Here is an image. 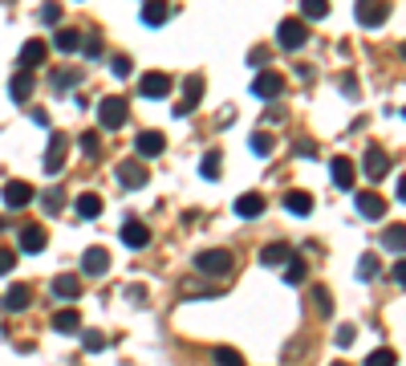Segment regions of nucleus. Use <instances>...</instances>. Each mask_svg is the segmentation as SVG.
Instances as JSON below:
<instances>
[{"mask_svg": "<svg viewBox=\"0 0 406 366\" xmlns=\"http://www.w3.org/2000/svg\"><path fill=\"white\" fill-rule=\"evenodd\" d=\"M73 212H77L81 220H97V216H102V195L81 192L77 199H73Z\"/></svg>", "mask_w": 406, "mask_h": 366, "instance_id": "17", "label": "nucleus"}, {"mask_svg": "<svg viewBox=\"0 0 406 366\" xmlns=\"http://www.w3.org/2000/svg\"><path fill=\"white\" fill-rule=\"evenodd\" d=\"M41 204H45V212H61V204H65V195L57 192V188H53V192H45L41 195Z\"/></svg>", "mask_w": 406, "mask_h": 366, "instance_id": "42", "label": "nucleus"}, {"mask_svg": "<svg viewBox=\"0 0 406 366\" xmlns=\"http://www.w3.org/2000/svg\"><path fill=\"white\" fill-rule=\"evenodd\" d=\"M354 338H358V330H354V326H337V346H350Z\"/></svg>", "mask_w": 406, "mask_h": 366, "instance_id": "46", "label": "nucleus"}, {"mask_svg": "<svg viewBox=\"0 0 406 366\" xmlns=\"http://www.w3.org/2000/svg\"><path fill=\"white\" fill-rule=\"evenodd\" d=\"M110 70H114V77H130V70H134V61H130L126 53H114V61H110Z\"/></svg>", "mask_w": 406, "mask_h": 366, "instance_id": "39", "label": "nucleus"}, {"mask_svg": "<svg viewBox=\"0 0 406 366\" xmlns=\"http://www.w3.org/2000/svg\"><path fill=\"white\" fill-rule=\"evenodd\" d=\"M53 330H57V334H77V330H81V314H77V310H61V314L53 317Z\"/></svg>", "mask_w": 406, "mask_h": 366, "instance_id": "27", "label": "nucleus"}, {"mask_svg": "<svg viewBox=\"0 0 406 366\" xmlns=\"http://www.w3.org/2000/svg\"><path fill=\"white\" fill-rule=\"evenodd\" d=\"M13 265H17V252H13V248H0V277H4Z\"/></svg>", "mask_w": 406, "mask_h": 366, "instance_id": "44", "label": "nucleus"}, {"mask_svg": "<svg viewBox=\"0 0 406 366\" xmlns=\"http://www.w3.org/2000/svg\"><path fill=\"white\" fill-rule=\"evenodd\" d=\"M354 204H358V212L366 220H378V216H386V199L378 192H358V199H354Z\"/></svg>", "mask_w": 406, "mask_h": 366, "instance_id": "12", "label": "nucleus"}, {"mask_svg": "<svg viewBox=\"0 0 406 366\" xmlns=\"http://www.w3.org/2000/svg\"><path fill=\"white\" fill-rule=\"evenodd\" d=\"M195 268H199V273L219 277V273H228V268H232V252H228V248H208V252H199V257H195Z\"/></svg>", "mask_w": 406, "mask_h": 366, "instance_id": "6", "label": "nucleus"}, {"mask_svg": "<svg viewBox=\"0 0 406 366\" xmlns=\"http://www.w3.org/2000/svg\"><path fill=\"white\" fill-rule=\"evenodd\" d=\"M41 248H45V228H41V224H24L21 228V252L37 257Z\"/></svg>", "mask_w": 406, "mask_h": 366, "instance_id": "15", "label": "nucleus"}, {"mask_svg": "<svg viewBox=\"0 0 406 366\" xmlns=\"http://www.w3.org/2000/svg\"><path fill=\"white\" fill-rule=\"evenodd\" d=\"M361 167H366V175H370V179H382L386 171H390V155H386V151H378V146H370V151H366V159H361Z\"/></svg>", "mask_w": 406, "mask_h": 366, "instance_id": "13", "label": "nucleus"}, {"mask_svg": "<svg viewBox=\"0 0 406 366\" xmlns=\"http://www.w3.org/2000/svg\"><path fill=\"white\" fill-rule=\"evenodd\" d=\"M378 273H382V265H378V257H374V252H366V257L358 261V281H374Z\"/></svg>", "mask_w": 406, "mask_h": 366, "instance_id": "32", "label": "nucleus"}, {"mask_svg": "<svg viewBox=\"0 0 406 366\" xmlns=\"http://www.w3.org/2000/svg\"><path fill=\"white\" fill-rule=\"evenodd\" d=\"M236 212H240L244 220H256V216L264 212V195H260V192H244V195L236 199Z\"/></svg>", "mask_w": 406, "mask_h": 366, "instance_id": "21", "label": "nucleus"}, {"mask_svg": "<svg viewBox=\"0 0 406 366\" xmlns=\"http://www.w3.org/2000/svg\"><path fill=\"white\" fill-rule=\"evenodd\" d=\"M41 21H45V24H57V21H61V4H57V0L41 4Z\"/></svg>", "mask_w": 406, "mask_h": 366, "instance_id": "41", "label": "nucleus"}, {"mask_svg": "<svg viewBox=\"0 0 406 366\" xmlns=\"http://www.w3.org/2000/svg\"><path fill=\"white\" fill-rule=\"evenodd\" d=\"M45 57H49L45 41H37V37H33V41H24V45H21V70H37Z\"/></svg>", "mask_w": 406, "mask_h": 366, "instance_id": "11", "label": "nucleus"}, {"mask_svg": "<svg viewBox=\"0 0 406 366\" xmlns=\"http://www.w3.org/2000/svg\"><path fill=\"white\" fill-rule=\"evenodd\" d=\"M81 342H86V350H90V354L106 350V334H102V330H86V334H81Z\"/></svg>", "mask_w": 406, "mask_h": 366, "instance_id": "38", "label": "nucleus"}, {"mask_svg": "<svg viewBox=\"0 0 406 366\" xmlns=\"http://www.w3.org/2000/svg\"><path fill=\"white\" fill-rule=\"evenodd\" d=\"M167 90H171L167 73H146L143 86H139V94H143V98H167Z\"/></svg>", "mask_w": 406, "mask_h": 366, "instance_id": "18", "label": "nucleus"}, {"mask_svg": "<svg viewBox=\"0 0 406 366\" xmlns=\"http://www.w3.org/2000/svg\"><path fill=\"white\" fill-rule=\"evenodd\" d=\"M403 57H406V41H403Z\"/></svg>", "mask_w": 406, "mask_h": 366, "instance_id": "52", "label": "nucleus"}, {"mask_svg": "<svg viewBox=\"0 0 406 366\" xmlns=\"http://www.w3.org/2000/svg\"><path fill=\"white\" fill-rule=\"evenodd\" d=\"M65 146H70V139L57 130V135H53V143H49V155H45V171H49V175H57V171L65 167Z\"/></svg>", "mask_w": 406, "mask_h": 366, "instance_id": "9", "label": "nucleus"}, {"mask_svg": "<svg viewBox=\"0 0 406 366\" xmlns=\"http://www.w3.org/2000/svg\"><path fill=\"white\" fill-rule=\"evenodd\" d=\"M33 86H37V82H33V73H29V70L17 73V77H13V86H8L13 102H29V98H33Z\"/></svg>", "mask_w": 406, "mask_h": 366, "instance_id": "24", "label": "nucleus"}, {"mask_svg": "<svg viewBox=\"0 0 406 366\" xmlns=\"http://www.w3.org/2000/svg\"><path fill=\"white\" fill-rule=\"evenodd\" d=\"M398 199H403V204H406V175H403V179H398Z\"/></svg>", "mask_w": 406, "mask_h": 366, "instance_id": "50", "label": "nucleus"}, {"mask_svg": "<svg viewBox=\"0 0 406 366\" xmlns=\"http://www.w3.org/2000/svg\"><path fill=\"white\" fill-rule=\"evenodd\" d=\"M366 366H398V354H394V350H374V354H370V358H366Z\"/></svg>", "mask_w": 406, "mask_h": 366, "instance_id": "37", "label": "nucleus"}, {"mask_svg": "<svg viewBox=\"0 0 406 366\" xmlns=\"http://www.w3.org/2000/svg\"><path fill=\"white\" fill-rule=\"evenodd\" d=\"M134 151H139V159H155V155H163V151H167V139H163L159 130H143V135H139V143H134Z\"/></svg>", "mask_w": 406, "mask_h": 366, "instance_id": "8", "label": "nucleus"}, {"mask_svg": "<svg viewBox=\"0 0 406 366\" xmlns=\"http://www.w3.org/2000/svg\"><path fill=\"white\" fill-rule=\"evenodd\" d=\"M248 61H252V66L260 70L264 61H268V49H252V53H248Z\"/></svg>", "mask_w": 406, "mask_h": 366, "instance_id": "48", "label": "nucleus"}, {"mask_svg": "<svg viewBox=\"0 0 406 366\" xmlns=\"http://www.w3.org/2000/svg\"><path fill=\"white\" fill-rule=\"evenodd\" d=\"M285 281H288V285H301V281H305V261H301V257H288Z\"/></svg>", "mask_w": 406, "mask_h": 366, "instance_id": "36", "label": "nucleus"}, {"mask_svg": "<svg viewBox=\"0 0 406 366\" xmlns=\"http://www.w3.org/2000/svg\"><path fill=\"white\" fill-rule=\"evenodd\" d=\"M403 119H406V110H403Z\"/></svg>", "mask_w": 406, "mask_h": 366, "instance_id": "54", "label": "nucleus"}, {"mask_svg": "<svg viewBox=\"0 0 406 366\" xmlns=\"http://www.w3.org/2000/svg\"><path fill=\"white\" fill-rule=\"evenodd\" d=\"M33 301V293H29V285H13V289L4 293V310H24Z\"/></svg>", "mask_w": 406, "mask_h": 366, "instance_id": "29", "label": "nucleus"}, {"mask_svg": "<svg viewBox=\"0 0 406 366\" xmlns=\"http://www.w3.org/2000/svg\"><path fill=\"white\" fill-rule=\"evenodd\" d=\"M276 41H281V49H301L305 41H309V24L297 21V17H288V21H281V29H276Z\"/></svg>", "mask_w": 406, "mask_h": 366, "instance_id": "4", "label": "nucleus"}, {"mask_svg": "<svg viewBox=\"0 0 406 366\" xmlns=\"http://www.w3.org/2000/svg\"><path fill=\"white\" fill-rule=\"evenodd\" d=\"M382 248H390V252H406V224H390V228H386Z\"/></svg>", "mask_w": 406, "mask_h": 366, "instance_id": "25", "label": "nucleus"}, {"mask_svg": "<svg viewBox=\"0 0 406 366\" xmlns=\"http://www.w3.org/2000/svg\"><path fill=\"white\" fill-rule=\"evenodd\" d=\"M252 151H256V155H272V135H268V130H256V135H252Z\"/></svg>", "mask_w": 406, "mask_h": 366, "instance_id": "40", "label": "nucleus"}, {"mask_svg": "<svg viewBox=\"0 0 406 366\" xmlns=\"http://www.w3.org/2000/svg\"><path fill=\"white\" fill-rule=\"evenodd\" d=\"M146 241H150V232H146L143 220H126L122 224V244L126 248H146Z\"/></svg>", "mask_w": 406, "mask_h": 366, "instance_id": "14", "label": "nucleus"}, {"mask_svg": "<svg viewBox=\"0 0 406 366\" xmlns=\"http://www.w3.org/2000/svg\"><path fill=\"white\" fill-rule=\"evenodd\" d=\"M53 45L61 49V53H73V49H81V33H77V29H57Z\"/></svg>", "mask_w": 406, "mask_h": 366, "instance_id": "30", "label": "nucleus"}, {"mask_svg": "<svg viewBox=\"0 0 406 366\" xmlns=\"http://www.w3.org/2000/svg\"><path fill=\"white\" fill-rule=\"evenodd\" d=\"M334 366H345V363H334Z\"/></svg>", "mask_w": 406, "mask_h": 366, "instance_id": "53", "label": "nucleus"}, {"mask_svg": "<svg viewBox=\"0 0 406 366\" xmlns=\"http://www.w3.org/2000/svg\"><path fill=\"white\" fill-rule=\"evenodd\" d=\"M106 268H110V252H106L102 244H90V248L81 252V273H86V277H102Z\"/></svg>", "mask_w": 406, "mask_h": 366, "instance_id": "7", "label": "nucleus"}, {"mask_svg": "<svg viewBox=\"0 0 406 366\" xmlns=\"http://www.w3.org/2000/svg\"><path fill=\"white\" fill-rule=\"evenodd\" d=\"M313 305H317V314L321 317H329L334 314V297H329V289H325V285H313Z\"/></svg>", "mask_w": 406, "mask_h": 366, "instance_id": "31", "label": "nucleus"}, {"mask_svg": "<svg viewBox=\"0 0 406 366\" xmlns=\"http://www.w3.org/2000/svg\"><path fill=\"white\" fill-rule=\"evenodd\" d=\"M4 204H8V208H24V204H33V188H29L24 179L4 183Z\"/></svg>", "mask_w": 406, "mask_h": 366, "instance_id": "16", "label": "nucleus"}, {"mask_svg": "<svg viewBox=\"0 0 406 366\" xmlns=\"http://www.w3.org/2000/svg\"><path fill=\"white\" fill-rule=\"evenodd\" d=\"M86 57H102V41H97V37L86 41Z\"/></svg>", "mask_w": 406, "mask_h": 366, "instance_id": "49", "label": "nucleus"}, {"mask_svg": "<svg viewBox=\"0 0 406 366\" xmlns=\"http://www.w3.org/2000/svg\"><path fill=\"white\" fill-rule=\"evenodd\" d=\"M285 208L292 212V216H309V212H313V195L309 192H288L285 195Z\"/></svg>", "mask_w": 406, "mask_h": 366, "instance_id": "28", "label": "nucleus"}, {"mask_svg": "<svg viewBox=\"0 0 406 366\" xmlns=\"http://www.w3.org/2000/svg\"><path fill=\"white\" fill-rule=\"evenodd\" d=\"M301 13H305V21H321L329 13V0H301Z\"/></svg>", "mask_w": 406, "mask_h": 366, "instance_id": "34", "label": "nucleus"}, {"mask_svg": "<svg viewBox=\"0 0 406 366\" xmlns=\"http://www.w3.org/2000/svg\"><path fill=\"white\" fill-rule=\"evenodd\" d=\"M215 366H244V354L240 350H232V346H215Z\"/></svg>", "mask_w": 406, "mask_h": 366, "instance_id": "33", "label": "nucleus"}, {"mask_svg": "<svg viewBox=\"0 0 406 366\" xmlns=\"http://www.w3.org/2000/svg\"><path fill=\"white\" fill-rule=\"evenodd\" d=\"M126 119H130V106H126V98L110 94L97 102V122H102V130H118V126H126Z\"/></svg>", "mask_w": 406, "mask_h": 366, "instance_id": "1", "label": "nucleus"}, {"mask_svg": "<svg viewBox=\"0 0 406 366\" xmlns=\"http://www.w3.org/2000/svg\"><path fill=\"white\" fill-rule=\"evenodd\" d=\"M167 17H171V4H167V0H146V4H143V24H150V29L167 24Z\"/></svg>", "mask_w": 406, "mask_h": 366, "instance_id": "19", "label": "nucleus"}, {"mask_svg": "<svg viewBox=\"0 0 406 366\" xmlns=\"http://www.w3.org/2000/svg\"><path fill=\"white\" fill-rule=\"evenodd\" d=\"M118 179H122V188H143L146 183V167L139 163V159H126V163H118Z\"/></svg>", "mask_w": 406, "mask_h": 366, "instance_id": "10", "label": "nucleus"}, {"mask_svg": "<svg viewBox=\"0 0 406 366\" xmlns=\"http://www.w3.org/2000/svg\"><path fill=\"white\" fill-rule=\"evenodd\" d=\"M288 257H292V248H288V244H281V241H276V244H264V248H260V261L268 268L288 265Z\"/></svg>", "mask_w": 406, "mask_h": 366, "instance_id": "22", "label": "nucleus"}, {"mask_svg": "<svg viewBox=\"0 0 406 366\" xmlns=\"http://www.w3.org/2000/svg\"><path fill=\"white\" fill-rule=\"evenodd\" d=\"M252 94L264 98V102L281 98V94H285V73H276V70H260L256 77H252Z\"/></svg>", "mask_w": 406, "mask_h": 366, "instance_id": "3", "label": "nucleus"}, {"mask_svg": "<svg viewBox=\"0 0 406 366\" xmlns=\"http://www.w3.org/2000/svg\"><path fill=\"white\" fill-rule=\"evenodd\" d=\"M97 146H102V143H97V135H94V130H90V135H81V151H86L90 159H97Z\"/></svg>", "mask_w": 406, "mask_h": 366, "instance_id": "43", "label": "nucleus"}, {"mask_svg": "<svg viewBox=\"0 0 406 366\" xmlns=\"http://www.w3.org/2000/svg\"><path fill=\"white\" fill-rule=\"evenodd\" d=\"M77 82H81V70H70V66L49 73V86H53V90H73Z\"/></svg>", "mask_w": 406, "mask_h": 366, "instance_id": "26", "label": "nucleus"}, {"mask_svg": "<svg viewBox=\"0 0 406 366\" xmlns=\"http://www.w3.org/2000/svg\"><path fill=\"white\" fill-rule=\"evenodd\" d=\"M199 171H203V179H215V175L224 171V159H219V151H208V155H203V163H199Z\"/></svg>", "mask_w": 406, "mask_h": 366, "instance_id": "35", "label": "nucleus"}, {"mask_svg": "<svg viewBox=\"0 0 406 366\" xmlns=\"http://www.w3.org/2000/svg\"><path fill=\"white\" fill-rule=\"evenodd\" d=\"M341 90H345V98H358L361 90H358V77H354V73H345V77H341Z\"/></svg>", "mask_w": 406, "mask_h": 366, "instance_id": "45", "label": "nucleus"}, {"mask_svg": "<svg viewBox=\"0 0 406 366\" xmlns=\"http://www.w3.org/2000/svg\"><path fill=\"white\" fill-rule=\"evenodd\" d=\"M329 171H334V183L341 188V192H350V188H354V163H350L345 155H337L334 163H329Z\"/></svg>", "mask_w": 406, "mask_h": 366, "instance_id": "20", "label": "nucleus"}, {"mask_svg": "<svg viewBox=\"0 0 406 366\" xmlns=\"http://www.w3.org/2000/svg\"><path fill=\"white\" fill-rule=\"evenodd\" d=\"M53 293H57V297H65V301L81 297V277H73V273H61V277L53 281Z\"/></svg>", "mask_w": 406, "mask_h": 366, "instance_id": "23", "label": "nucleus"}, {"mask_svg": "<svg viewBox=\"0 0 406 366\" xmlns=\"http://www.w3.org/2000/svg\"><path fill=\"white\" fill-rule=\"evenodd\" d=\"M354 17H358L361 29H378L390 17V0H358L354 4Z\"/></svg>", "mask_w": 406, "mask_h": 366, "instance_id": "2", "label": "nucleus"}, {"mask_svg": "<svg viewBox=\"0 0 406 366\" xmlns=\"http://www.w3.org/2000/svg\"><path fill=\"white\" fill-rule=\"evenodd\" d=\"M199 102H203V77H199V73H192V77L183 82V98L175 102V119H187Z\"/></svg>", "mask_w": 406, "mask_h": 366, "instance_id": "5", "label": "nucleus"}, {"mask_svg": "<svg viewBox=\"0 0 406 366\" xmlns=\"http://www.w3.org/2000/svg\"><path fill=\"white\" fill-rule=\"evenodd\" d=\"M4 228H8V220H4V216H0V232H4Z\"/></svg>", "mask_w": 406, "mask_h": 366, "instance_id": "51", "label": "nucleus"}, {"mask_svg": "<svg viewBox=\"0 0 406 366\" xmlns=\"http://www.w3.org/2000/svg\"><path fill=\"white\" fill-rule=\"evenodd\" d=\"M390 277H394V285H403V289H406V261H398V265H394V273H390Z\"/></svg>", "mask_w": 406, "mask_h": 366, "instance_id": "47", "label": "nucleus"}]
</instances>
